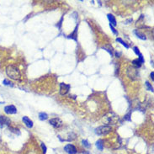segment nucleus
I'll use <instances>...</instances> for the list:
<instances>
[{"mask_svg":"<svg viewBox=\"0 0 154 154\" xmlns=\"http://www.w3.org/2000/svg\"><path fill=\"white\" fill-rule=\"evenodd\" d=\"M6 74L9 78L13 80H20L21 74L19 68L15 65H9L6 68Z\"/></svg>","mask_w":154,"mask_h":154,"instance_id":"obj_1","label":"nucleus"},{"mask_svg":"<svg viewBox=\"0 0 154 154\" xmlns=\"http://www.w3.org/2000/svg\"><path fill=\"white\" fill-rule=\"evenodd\" d=\"M112 128L109 125H101L95 129V133L99 136H104L111 132Z\"/></svg>","mask_w":154,"mask_h":154,"instance_id":"obj_2","label":"nucleus"},{"mask_svg":"<svg viewBox=\"0 0 154 154\" xmlns=\"http://www.w3.org/2000/svg\"><path fill=\"white\" fill-rule=\"evenodd\" d=\"M127 76L131 79H136L138 77V70L134 67H129L127 69Z\"/></svg>","mask_w":154,"mask_h":154,"instance_id":"obj_3","label":"nucleus"},{"mask_svg":"<svg viewBox=\"0 0 154 154\" xmlns=\"http://www.w3.org/2000/svg\"><path fill=\"white\" fill-rule=\"evenodd\" d=\"M71 86L69 84H66L64 82L60 83V94L61 95H65L69 92Z\"/></svg>","mask_w":154,"mask_h":154,"instance_id":"obj_4","label":"nucleus"},{"mask_svg":"<svg viewBox=\"0 0 154 154\" xmlns=\"http://www.w3.org/2000/svg\"><path fill=\"white\" fill-rule=\"evenodd\" d=\"M64 151L68 154H76L78 152L77 148L73 144H67L64 147Z\"/></svg>","mask_w":154,"mask_h":154,"instance_id":"obj_5","label":"nucleus"},{"mask_svg":"<svg viewBox=\"0 0 154 154\" xmlns=\"http://www.w3.org/2000/svg\"><path fill=\"white\" fill-rule=\"evenodd\" d=\"M4 112L8 115H13L17 113V109L15 105H8L4 107Z\"/></svg>","mask_w":154,"mask_h":154,"instance_id":"obj_6","label":"nucleus"},{"mask_svg":"<svg viewBox=\"0 0 154 154\" xmlns=\"http://www.w3.org/2000/svg\"><path fill=\"white\" fill-rule=\"evenodd\" d=\"M49 123H50L52 126H54V127H56V128H59L62 125V121L59 119V118H53V119H51Z\"/></svg>","mask_w":154,"mask_h":154,"instance_id":"obj_7","label":"nucleus"},{"mask_svg":"<svg viewBox=\"0 0 154 154\" xmlns=\"http://www.w3.org/2000/svg\"><path fill=\"white\" fill-rule=\"evenodd\" d=\"M10 123V120L6 116L0 115V128H3L4 125H9Z\"/></svg>","mask_w":154,"mask_h":154,"instance_id":"obj_8","label":"nucleus"},{"mask_svg":"<svg viewBox=\"0 0 154 154\" xmlns=\"http://www.w3.org/2000/svg\"><path fill=\"white\" fill-rule=\"evenodd\" d=\"M22 120H23V122L25 124V125L28 128H32L33 127V121L31 119H30L29 117L24 116L23 118H22Z\"/></svg>","mask_w":154,"mask_h":154,"instance_id":"obj_9","label":"nucleus"},{"mask_svg":"<svg viewBox=\"0 0 154 154\" xmlns=\"http://www.w3.org/2000/svg\"><path fill=\"white\" fill-rule=\"evenodd\" d=\"M107 17H108V20H109V24H110L111 25H113V26L116 25V24H117L116 20H115V16H114L113 15H111V13H109V15H107Z\"/></svg>","mask_w":154,"mask_h":154,"instance_id":"obj_10","label":"nucleus"},{"mask_svg":"<svg viewBox=\"0 0 154 154\" xmlns=\"http://www.w3.org/2000/svg\"><path fill=\"white\" fill-rule=\"evenodd\" d=\"M77 31H78V26L76 27L73 33H71V34L68 35L67 38H69V39H73L74 40H77V36H78V35H77Z\"/></svg>","mask_w":154,"mask_h":154,"instance_id":"obj_11","label":"nucleus"},{"mask_svg":"<svg viewBox=\"0 0 154 154\" xmlns=\"http://www.w3.org/2000/svg\"><path fill=\"white\" fill-rule=\"evenodd\" d=\"M134 33H135V35H136L137 37L140 38V39H142V40H147V37H146V35H145L144 34H142V33L139 32L138 31H134Z\"/></svg>","mask_w":154,"mask_h":154,"instance_id":"obj_12","label":"nucleus"},{"mask_svg":"<svg viewBox=\"0 0 154 154\" xmlns=\"http://www.w3.org/2000/svg\"><path fill=\"white\" fill-rule=\"evenodd\" d=\"M96 147H98V149L100 151H103L104 149V144H103V141L102 140H98L96 142Z\"/></svg>","mask_w":154,"mask_h":154,"instance_id":"obj_13","label":"nucleus"},{"mask_svg":"<svg viewBox=\"0 0 154 154\" xmlns=\"http://www.w3.org/2000/svg\"><path fill=\"white\" fill-rule=\"evenodd\" d=\"M39 119L40 120H46L48 119V115L46 113H44V112H41L39 114Z\"/></svg>","mask_w":154,"mask_h":154,"instance_id":"obj_14","label":"nucleus"},{"mask_svg":"<svg viewBox=\"0 0 154 154\" xmlns=\"http://www.w3.org/2000/svg\"><path fill=\"white\" fill-rule=\"evenodd\" d=\"M132 64L134 66V67H136V68H139L142 67V63L140 62V61L138 59H135L132 61Z\"/></svg>","mask_w":154,"mask_h":154,"instance_id":"obj_15","label":"nucleus"},{"mask_svg":"<svg viewBox=\"0 0 154 154\" xmlns=\"http://www.w3.org/2000/svg\"><path fill=\"white\" fill-rule=\"evenodd\" d=\"M116 41H117V42H120V44H121V45H123L124 46H125L126 49H129V46L121 39V38H116Z\"/></svg>","mask_w":154,"mask_h":154,"instance_id":"obj_16","label":"nucleus"},{"mask_svg":"<svg viewBox=\"0 0 154 154\" xmlns=\"http://www.w3.org/2000/svg\"><path fill=\"white\" fill-rule=\"evenodd\" d=\"M146 87H147V89L148 90V91H152V92H153V87L152 86V85L150 84V82H146Z\"/></svg>","mask_w":154,"mask_h":154,"instance_id":"obj_17","label":"nucleus"},{"mask_svg":"<svg viewBox=\"0 0 154 154\" xmlns=\"http://www.w3.org/2000/svg\"><path fill=\"white\" fill-rule=\"evenodd\" d=\"M82 145H83L85 147H87V148H90V147H91V144H89V142H88L87 140H82Z\"/></svg>","mask_w":154,"mask_h":154,"instance_id":"obj_18","label":"nucleus"},{"mask_svg":"<svg viewBox=\"0 0 154 154\" xmlns=\"http://www.w3.org/2000/svg\"><path fill=\"white\" fill-rule=\"evenodd\" d=\"M3 83H4V85H6V86H11V87L13 86L12 82L9 80H7V79H4V80L3 81Z\"/></svg>","mask_w":154,"mask_h":154,"instance_id":"obj_19","label":"nucleus"},{"mask_svg":"<svg viewBox=\"0 0 154 154\" xmlns=\"http://www.w3.org/2000/svg\"><path fill=\"white\" fill-rule=\"evenodd\" d=\"M133 51H134L135 53L137 55V56H139V55L141 54V52H140L139 49H138V47H137V46H134V47H133Z\"/></svg>","mask_w":154,"mask_h":154,"instance_id":"obj_20","label":"nucleus"},{"mask_svg":"<svg viewBox=\"0 0 154 154\" xmlns=\"http://www.w3.org/2000/svg\"><path fill=\"white\" fill-rule=\"evenodd\" d=\"M109 27H110V29H111V31H112V32L114 33L115 35H118V31H116V30L115 29V27L113 26V25H111L110 24H109Z\"/></svg>","mask_w":154,"mask_h":154,"instance_id":"obj_21","label":"nucleus"},{"mask_svg":"<svg viewBox=\"0 0 154 154\" xmlns=\"http://www.w3.org/2000/svg\"><path fill=\"white\" fill-rule=\"evenodd\" d=\"M104 48L105 49V50H106L107 51H108L109 53L111 55V56H112V55H113V52H112V47H110V46H109V48H107L106 46H105V47H104Z\"/></svg>","mask_w":154,"mask_h":154,"instance_id":"obj_22","label":"nucleus"},{"mask_svg":"<svg viewBox=\"0 0 154 154\" xmlns=\"http://www.w3.org/2000/svg\"><path fill=\"white\" fill-rule=\"evenodd\" d=\"M40 146H41V148H42L43 153H44V154H46V145L44 144V143H41Z\"/></svg>","mask_w":154,"mask_h":154,"instance_id":"obj_23","label":"nucleus"},{"mask_svg":"<svg viewBox=\"0 0 154 154\" xmlns=\"http://www.w3.org/2000/svg\"><path fill=\"white\" fill-rule=\"evenodd\" d=\"M138 60L140 61V62L142 63H142H144V58H143V56H142V53L139 55V58H138Z\"/></svg>","mask_w":154,"mask_h":154,"instance_id":"obj_24","label":"nucleus"},{"mask_svg":"<svg viewBox=\"0 0 154 154\" xmlns=\"http://www.w3.org/2000/svg\"><path fill=\"white\" fill-rule=\"evenodd\" d=\"M130 116H131V113H129V114H127L126 115H125V117H124V119L126 120H129V121H130V120H131Z\"/></svg>","mask_w":154,"mask_h":154,"instance_id":"obj_25","label":"nucleus"},{"mask_svg":"<svg viewBox=\"0 0 154 154\" xmlns=\"http://www.w3.org/2000/svg\"><path fill=\"white\" fill-rule=\"evenodd\" d=\"M153 76H154V73L152 72V73H151V74H150V77H151V78H152V81H153Z\"/></svg>","mask_w":154,"mask_h":154,"instance_id":"obj_26","label":"nucleus"},{"mask_svg":"<svg viewBox=\"0 0 154 154\" xmlns=\"http://www.w3.org/2000/svg\"><path fill=\"white\" fill-rule=\"evenodd\" d=\"M82 154H90V153H89V152H84Z\"/></svg>","mask_w":154,"mask_h":154,"instance_id":"obj_27","label":"nucleus"},{"mask_svg":"<svg viewBox=\"0 0 154 154\" xmlns=\"http://www.w3.org/2000/svg\"><path fill=\"white\" fill-rule=\"evenodd\" d=\"M151 65H152V67H153V61H152H152H151Z\"/></svg>","mask_w":154,"mask_h":154,"instance_id":"obj_28","label":"nucleus"}]
</instances>
